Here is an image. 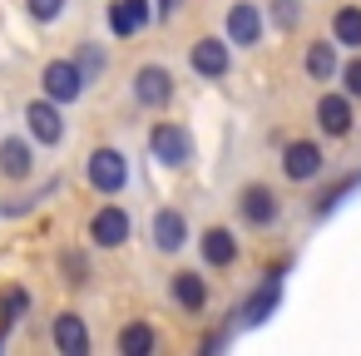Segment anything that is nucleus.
Instances as JSON below:
<instances>
[{
  "label": "nucleus",
  "mask_w": 361,
  "mask_h": 356,
  "mask_svg": "<svg viewBox=\"0 0 361 356\" xmlns=\"http://www.w3.org/2000/svg\"><path fill=\"white\" fill-rule=\"evenodd\" d=\"M85 85H90V75L80 70V60H50V65L40 70V90H45L55 104H75V99L85 94Z\"/></svg>",
  "instance_id": "nucleus-1"
},
{
  "label": "nucleus",
  "mask_w": 361,
  "mask_h": 356,
  "mask_svg": "<svg viewBox=\"0 0 361 356\" xmlns=\"http://www.w3.org/2000/svg\"><path fill=\"white\" fill-rule=\"evenodd\" d=\"M312 114H317V129H322L326 139H346V134L356 129V99H351L346 90H326Z\"/></svg>",
  "instance_id": "nucleus-2"
},
{
  "label": "nucleus",
  "mask_w": 361,
  "mask_h": 356,
  "mask_svg": "<svg viewBox=\"0 0 361 356\" xmlns=\"http://www.w3.org/2000/svg\"><path fill=\"white\" fill-rule=\"evenodd\" d=\"M262 30H267V16L252 6V0H233V6H228V16H223V35H228L238 50L262 45Z\"/></svg>",
  "instance_id": "nucleus-3"
},
{
  "label": "nucleus",
  "mask_w": 361,
  "mask_h": 356,
  "mask_svg": "<svg viewBox=\"0 0 361 356\" xmlns=\"http://www.w3.org/2000/svg\"><path fill=\"white\" fill-rule=\"evenodd\" d=\"M149 149H154V159H159V164L183 168V164L193 159V134H188L183 124H173V119H159V124H154V134H149Z\"/></svg>",
  "instance_id": "nucleus-4"
},
{
  "label": "nucleus",
  "mask_w": 361,
  "mask_h": 356,
  "mask_svg": "<svg viewBox=\"0 0 361 356\" xmlns=\"http://www.w3.org/2000/svg\"><path fill=\"white\" fill-rule=\"evenodd\" d=\"M188 65H193V75H203V80H228V70H233V40H228V35H203V40L188 50Z\"/></svg>",
  "instance_id": "nucleus-5"
},
{
  "label": "nucleus",
  "mask_w": 361,
  "mask_h": 356,
  "mask_svg": "<svg viewBox=\"0 0 361 356\" xmlns=\"http://www.w3.org/2000/svg\"><path fill=\"white\" fill-rule=\"evenodd\" d=\"M322 168H326V154L317 139H292L282 149V173L292 183H312V178H322Z\"/></svg>",
  "instance_id": "nucleus-6"
},
{
  "label": "nucleus",
  "mask_w": 361,
  "mask_h": 356,
  "mask_svg": "<svg viewBox=\"0 0 361 356\" xmlns=\"http://www.w3.org/2000/svg\"><path fill=\"white\" fill-rule=\"evenodd\" d=\"M124 183H129V159L119 149H94L90 154V188L104 193V198H114Z\"/></svg>",
  "instance_id": "nucleus-7"
},
{
  "label": "nucleus",
  "mask_w": 361,
  "mask_h": 356,
  "mask_svg": "<svg viewBox=\"0 0 361 356\" xmlns=\"http://www.w3.org/2000/svg\"><path fill=\"white\" fill-rule=\"evenodd\" d=\"M238 213H243L247 228H272V223L282 218V203H277V193H272L267 183H247V188L238 193Z\"/></svg>",
  "instance_id": "nucleus-8"
},
{
  "label": "nucleus",
  "mask_w": 361,
  "mask_h": 356,
  "mask_svg": "<svg viewBox=\"0 0 361 356\" xmlns=\"http://www.w3.org/2000/svg\"><path fill=\"white\" fill-rule=\"evenodd\" d=\"M134 99H139L144 109H169V99H173V75H169L164 65H139V75H134Z\"/></svg>",
  "instance_id": "nucleus-9"
},
{
  "label": "nucleus",
  "mask_w": 361,
  "mask_h": 356,
  "mask_svg": "<svg viewBox=\"0 0 361 356\" xmlns=\"http://www.w3.org/2000/svg\"><path fill=\"white\" fill-rule=\"evenodd\" d=\"M60 109H65V104H55L50 94L35 99V104L25 109V124H30V139H35V144H60V139H65V119H60Z\"/></svg>",
  "instance_id": "nucleus-10"
},
{
  "label": "nucleus",
  "mask_w": 361,
  "mask_h": 356,
  "mask_svg": "<svg viewBox=\"0 0 361 356\" xmlns=\"http://www.w3.org/2000/svg\"><path fill=\"white\" fill-rule=\"evenodd\" d=\"M90 238H94V247H124L129 243V213L119 203H104L90 218Z\"/></svg>",
  "instance_id": "nucleus-11"
},
{
  "label": "nucleus",
  "mask_w": 361,
  "mask_h": 356,
  "mask_svg": "<svg viewBox=\"0 0 361 356\" xmlns=\"http://www.w3.org/2000/svg\"><path fill=\"white\" fill-rule=\"evenodd\" d=\"M277 302H282V272H267V277L252 287V297L243 302V312H238V317H243L247 326H262V321L277 312Z\"/></svg>",
  "instance_id": "nucleus-12"
},
{
  "label": "nucleus",
  "mask_w": 361,
  "mask_h": 356,
  "mask_svg": "<svg viewBox=\"0 0 361 356\" xmlns=\"http://www.w3.org/2000/svg\"><path fill=\"white\" fill-rule=\"evenodd\" d=\"M302 70L312 85H331L341 80V60H336V40H312L307 55H302Z\"/></svg>",
  "instance_id": "nucleus-13"
},
{
  "label": "nucleus",
  "mask_w": 361,
  "mask_h": 356,
  "mask_svg": "<svg viewBox=\"0 0 361 356\" xmlns=\"http://www.w3.org/2000/svg\"><path fill=\"white\" fill-rule=\"evenodd\" d=\"M50 336H55V351L60 356H85L90 351V331H85V317L80 312H60L55 326H50Z\"/></svg>",
  "instance_id": "nucleus-14"
},
{
  "label": "nucleus",
  "mask_w": 361,
  "mask_h": 356,
  "mask_svg": "<svg viewBox=\"0 0 361 356\" xmlns=\"http://www.w3.org/2000/svg\"><path fill=\"white\" fill-rule=\"evenodd\" d=\"M149 20H154V6H149V0H114V6H109V30H114L119 40L139 35Z\"/></svg>",
  "instance_id": "nucleus-15"
},
{
  "label": "nucleus",
  "mask_w": 361,
  "mask_h": 356,
  "mask_svg": "<svg viewBox=\"0 0 361 356\" xmlns=\"http://www.w3.org/2000/svg\"><path fill=\"white\" fill-rule=\"evenodd\" d=\"M188 243V218L178 208H159L154 213V247L159 252H178Z\"/></svg>",
  "instance_id": "nucleus-16"
},
{
  "label": "nucleus",
  "mask_w": 361,
  "mask_h": 356,
  "mask_svg": "<svg viewBox=\"0 0 361 356\" xmlns=\"http://www.w3.org/2000/svg\"><path fill=\"white\" fill-rule=\"evenodd\" d=\"M0 173H6V178H16V183L35 173V149H30V139L11 134L6 144H0Z\"/></svg>",
  "instance_id": "nucleus-17"
},
{
  "label": "nucleus",
  "mask_w": 361,
  "mask_h": 356,
  "mask_svg": "<svg viewBox=\"0 0 361 356\" xmlns=\"http://www.w3.org/2000/svg\"><path fill=\"white\" fill-rule=\"evenodd\" d=\"M198 252H203L208 267H233V262H238V238H233L228 228H208V233L198 238Z\"/></svg>",
  "instance_id": "nucleus-18"
},
{
  "label": "nucleus",
  "mask_w": 361,
  "mask_h": 356,
  "mask_svg": "<svg viewBox=\"0 0 361 356\" xmlns=\"http://www.w3.org/2000/svg\"><path fill=\"white\" fill-rule=\"evenodd\" d=\"M169 292H173V302H178L183 312H203V307H208V282H203L198 272H173Z\"/></svg>",
  "instance_id": "nucleus-19"
},
{
  "label": "nucleus",
  "mask_w": 361,
  "mask_h": 356,
  "mask_svg": "<svg viewBox=\"0 0 361 356\" xmlns=\"http://www.w3.org/2000/svg\"><path fill=\"white\" fill-rule=\"evenodd\" d=\"M154 351H159V331L149 321L119 326V356H154Z\"/></svg>",
  "instance_id": "nucleus-20"
},
{
  "label": "nucleus",
  "mask_w": 361,
  "mask_h": 356,
  "mask_svg": "<svg viewBox=\"0 0 361 356\" xmlns=\"http://www.w3.org/2000/svg\"><path fill=\"white\" fill-rule=\"evenodd\" d=\"M331 40L346 50H361V6H336L331 16Z\"/></svg>",
  "instance_id": "nucleus-21"
},
{
  "label": "nucleus",
  "mask_w": 361,
  "mask_h": 356,
  "mask_svg": "<svg viewBox=\"0 0 361 356\" xmlns=\"http://www.w3.org/2000/svg\"><path fill=\"white\" fill-rule=\"evenodd\" d=\"M25 312H30V292L25 287H6V292H0V326H16Z\"/></svg>",
  "instance_id": "nucleus-22"
},
{
  "label": "nucleus",
  "mask_w": 361,
  "mask_h": 356,
  "mask_svg": "<svg viewBox=\"0 0 361 356\" xmlns=\"http://www.w3.org/2000/svg\"><path fill=\"white\" fill-rule=\"evenodd\" d=\"M267 20L277 30H297L302 25V0H267Z\"/></svg>",
  "instance_id": "nucleus-23"
},
{
  "label": "nucleus",
  "mask_w": 361,
  "mask_h": 356,
  "mask_svg": "<svg viewBox=\"0 0 361 356\" xmlns=\"http://www.w3.org/2000/svg\"><path fill=\"white\" fill-rule=\"evenodd\" d=\"M60 272H65L70 287H85V282H90V257H85L80 247H70V252L60 257Z\"/></svg>",
  "instance_id": "nucleus-24"
},
{
  "label": "nucleus",
  "mask_w": 361,
  "mask_h": 356,
  "mask_svg": "<svg viewBox=\"0 0 361 356\" xmlns=\"http://www.w3.org/2000/svg\"><path fill=\"white\" fill-rule=\"evenodd\" d=\"M356 183H361V173H351V178H341L336 188H326V193L317 198V218H326V213H331V208H336V203H341V198H346V193H351Z\"/></svg>",
  "instance_id": "nucleus-25"
},
{
  "label": "nucleus",
  "mask_w": 361,
  "mask_h": 356,
  "mask_svg": "<svg viewBox=\"0 0 361 356\" xmlns=\"http://www.w3.org/2000/svg\"><path fill=\"white\" fill-rule=\"evenodd\" d=\"M75 60H80V70H85L90 80H99V75H104V65H109V55H104L99 45H85V50H80Z\"/></svg>",
  "instance_id": "nucleus-26"
},
{
  "label": "nucleus",
  "mask_w": 361,
  "mask_h": 356,
  "mask_svg": "<svg viewBox=\"0 0 361 356\" xmlns=\"http://www.w3.org/2000/svg\"><path fill=\"white\" fill-rule=\"evenodd\" d=\"M25 11H30V20L50 25V20H60V11H65V0H25Z\"/></svg>",
  "instance_id": "nucleus-27"
},
{
  "label": "nucleus",
  "mask_w": 361,
  "mask_h": 356,
  "mask_svg": "<svg viewBox=\"0 0 361 356\" xmlns=\"http://www.w3.org/2000/svg\"><path fill=\"white\" fill-rule=\"evenodd\" d=\"M341 90H346L351 99H361V55L341 65Z\"/></svg>",
  "instance_id": "nucleus-28"
},
{
  "label": "nucleus",
  "mask_w": 361,
  "mask_h": 356,
  "mask_svg": "<svg viewBox=\"0 0 361 356\" xmlns=\"http://www.w3.org/2000/svg\"><path fill=\"white\" fill-rule=\"evenodd\" d=\"M35 208V198H11V203H0V213L6 218H20V213H30Z\"/></svg>",
  "instance_id": "nucleus-29"
}]
</instances>
